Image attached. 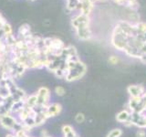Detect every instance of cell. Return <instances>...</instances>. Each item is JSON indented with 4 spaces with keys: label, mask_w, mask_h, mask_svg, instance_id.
Here are the masks:
<instances>
[{
    "label": "cell",
    "mask_w": 146,
    "mask_h": 137,
    "mask_svg": "<svg viewBox=\"0 0 146 137\" xmlns=\"http://www.w3.org/2000/svg\"><path fill=\"white\" fill-rule=\"evenodd\" d=\"M121 134V131L120 129H114L109 134L108 137H119Z\"/></svg>",
    "instance_id": "8"
},
{
    "label": "cell",
    "mask_w": 146,
    "mask_h": 137,
    "mask_svg": "<svg viewBox=\"0 0 146 137\" xmlns=\"http://www.w3.org/2000/svg\"><path fill=\"white\" fill-rule=\"evenodd\" d=\"M136 136L137 137H145L146 136V132L143 130H139L136 132Z\"/></svg>",
    "instance_id": "9"
},
{
    "label": "cell",
    "mask_w": 146,
    "mask_h": 137,
    "mask_svg": "<svg viewBox=\"0 0 146 137\" xmlns=\"http://www.w3.org/2000/svg\"><path fill=\"white\" fill-rule=\"evenodd\" d=\"M85 121V115L83 113H81V112H79V113H77V115L75 116V122H78V123H81V122H83Z\"/></svg>",
    "instance_id": "7"
},
{
    "label": "cell",
    "mask_w": 146,
    "mask_h": 137,
    "mask_svg": "<svg viewBox=\"0 0 146 137\" xmlns=\"http://www.w3.org/2000/svg\"><path fill=\"white\" fill-rule=\"evenodd\" d=\"M61 111H62V106L58 102H50L47 109H46V112H47L48 118H53L58 116L61 112Z\"/></svg>",
    "instance_id": "1"
},
{
    "label": "cell",
    "mask_w": 146,
    "mask_h": 137,
    "mask_svg": "<svg viewBox=\"0 0 146 137\" xmlns=\"http://www.w3.org/2000/svg\"><path fill=\"white\" fill-rule=\"evenodd\" d=\"M130 113L128 112L127 111H122L120 113H118V115L116 116V119L119 122H124L125 121H127L128 119L130 118Z\"/></svg>",
    "instance_id": "4"
},
{
    "label": "cell",
    "mask_w": 146,
    "mask_h": 137,
    "mask_svg": "<svg viewBox=\"0 0 146 137\" xmlns=\"http://www.w3.org/2000/svg\"><path fill=\"white\" fill-rule=\"evenodd\" d=\"M24 104L26 107L36 108V105H38V97H36V94L33 93V94L27 95V98L24 100Z\"/></svg>",
    "instance_id": "2"
},
{
    "label": "cell",
    "mask_w": 146,
    "mask_h": 137,
    "mask_svg": "<svg viewBox=\"0 0 146 137\" xmlns=\"http://www.w3.org/2000/svg\"><path fill=\"white\" fill-rule=\"evenodd\" d=\"M48 132L47 131V129H42L40 131V137H46L48 136Z\"/></svg>",
    "instance_id": "11"
},
{
    "label": "cell",
    "mask_w": 146,
    "mask_h": 137,
    "mask_svg": "<svg viewBox=\"0 0 146 137\" xmlns=\"http://www.w3.org/2000/svg\"><path fill=\"white\" fill-rule=\"evenodd\" d=\"M109 61H110V63H111V64H116L118 62V59L115 56H111V57H110Z\"/></svg>",
    "instance_id": "10"
},
{
    "label": "cell",
    "mask_w": 146,
    "mask_h": 137,
    "mask_svg": "<svg viewBox=\"0 0 146 137\" xmlns=\"http://www.w3.org/2000/svg\"><path fill=\"white\" fill-rule=\"evenodd\" d=\"M128 91L132 97H139L143 92V87L141 86H130L128 88Z\"/></svg>",
    "instance_id": "3"
},
{
    "label": "cell",
    "mask_w": 146,
    "mask_h": 137,
    "mask_svg": "<svg viewBox=\"0 0 146 137\" xmlns=\"http://www.w3.org/2000/svg\"><path fill=\"white\" fill-rule=\"evenodd\" d=\"M54 92L56 93L57 96H58V97H61V96H64L66 93V90L64 87L62 86H57L56 88L54 89Z\"/></svg>",
    "instance_id": "6"
},
{
    "label": "cell",
    "mask_w": 146,
    "mask_h": 137,
    "mask_svg": "<svg viewBox=\"0 0 146 137\" xmlns=\"http://www.w3.org/2000/svg\"><path fill=\"white\" fill-rule=\"evenodd\" d=\"M74 128H73L71 125L70 124H64L62 127H61V132L63 134V136H68L71 134L73 132H74Z\"/></svg>",
    "instance_id": "5"
},
{
    "label": "cell",
    "mask_w": 146,
    "mask_h": 137,
    "mask_svg": "<svg viewBox=\"0 0 146 137\" xmlns=\"http://www.w3.org/2000/svg\"><path fill=\"white\" fill-rule=\"evenodd\" d=\"M77 137H80V136H79V135H78V136H77Z\"/></svg>",
    "instance_id": "12"
}]
</instances>
